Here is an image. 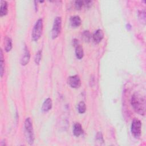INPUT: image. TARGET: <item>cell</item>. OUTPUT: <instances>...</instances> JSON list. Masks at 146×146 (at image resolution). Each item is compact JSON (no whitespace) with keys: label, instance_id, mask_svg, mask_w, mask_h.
Returning a JSON list of instances; mask_svg holds the SVG:
<instances>
[{"label":"cell","instance_id":"1","mask_svg":"<svg viewBox=\"0 0 146 146\" xmlns=\"http://www.w3.org/2000/svg\"><path fill=\"white\" fill-rule=\"evenodd\" d=\"M131 103L134 111L140 115L145 114V99L144 96L139 93H135L131 97Z\"/></svg>","mask_w":146,"mask_h":146},{"label":"cell","instance_id":"2","mask_svg":"<svg viewBox=\"0 0 146 146\" xmlns=\"http://www.w3.org/2000/svg\"><path fill=\"white\" fill-rule=\"evenodd\" d=\"M24 128L26 141L30 145H32L34 141V134L33 122L30 117H27L26 119L24 124Z\"/></svg>","mask_w":146,"mask_h":146},{"label":"cell","instance_id":"3","mask_svg":"<svg viewBox=\"0 0 146 146\" xmlns=\"http://www.w3.org/2000/svg\"><path fill=\"white\" fill-rule=\"evenodd\" d=\"M43 31V21L41 18L37 20L33 29L31 36L34 41H37L40 38Z\"/></svg>","mask_w":146,"mask_h":146},{"label":"cell","instance_id":"4","mask_svg":"<svg viewBox=\"0 0 146 146\" xmlns=\"http://www.w3.org/2000/svg\"><path fill=\"white\" fill-rule=\"evenodd\" d=\"M131 133L135 138H139L141 133V121L137 119H134L131 124Z\"/></svg>","mask_w":146,"mask_h":146},{"label":"cell","instance_id":"5","mask_svg":"<svg viewBox=\"0 0 146 146\" xmlns=\"http://www.w3.org/2000/svg\"><path fill=\"white\" fill-rule=\"evenodd\" d=\"M62 28V19L60 17H56L54 21V24L51 31V36L52 39L56 38L60 34Z\"/></svg>","mask_w":146,"mask_h":146},{"label":"cell","instance_id":"6","mask_svg":"<svg viewBox=\"0 0 146 146\" xmlns=\"http://www.w3.org/2000/svg\"><path fill=\"white\" fill-rule=\"evenodd\" d=\"M68 84L73 88H78L81 85V80L77 75L71 76L68 79Z\"/></svg>","mask_w":146,"mask_h":146},{"label":"cell","instance_id":"7","mask_svg":"<svg viewBox=\"0 0 146 146\" xmlns=\"http://www.w3.org/2000/svg\"><path fill=\"white\" fill-rule=\"evenodd\" d=\"M73 45L75 48V55L78 59H81L84 55V52L83 47L79 44L78 40L76 39L73 40Z\"/></svg>","mask_w":146,"mask_h":146},{"label":"cell","instance_id":"8","mask_svg":"<svg viewBox=\"0 0 146 146\" xmlns=\"http://www.w3.org/2000/svg\"><path fill=\"white\" fill-rule=\"evenodd\" d=\"M30 59V53L28 48L25 46L23 49V53L21 59V64L22 66L27 65Z\"/></svg>","mask_w":146,"mask_h":146},{"label":"cell","instance_id":"9","mask_svg":"<svg viewBox=\"0 0 146 146\" xmlns=\"http://www.w3.org/2000/svg\"><path fill=\"white\" fill-rule=\"evenodd\" d=\"M104 38L103 31L101 29L97 30L92 35V39L95 43H100Z\"/></svg>","mask_w":146,"mask_h":146},{"label":"cell","instance_id":"10","mask_svg":"<svg viewBox=\"0 0 146 146\" xmlns=\"http://www.w3.org/2000/svg\"><path fill=\"white\" fill-rule=\"evenodd\" d=\"M73 133L76 137H79L83 133V129L82 128V127L81 124L79 123H76L74 124L73 126Z\"/></svg>","mask_w":146,"mask_h":146},{"label":"cell","instance_id":"11","mask_svg":"<svg viewBox=\"0 0 146 146\" xmlns=\"http://www.w3.org/2000/svg\"><path fill=\"white\" fill-rule=\"evenodd\" d=\"M52 106V100L50 98H47L43 102L42 106V110L43 112H48L50 111Z\"/></svg>","mask_w":146,"mask_h":146},{"label":"cell","instance_id":"12","mask_svg":"<svg viewBox=\"0 0 146 146\" xmlns=\"http://www.w3.org/2000/svg\"><path fill=\"white\" fill-rule=\"evenodd\" d=\"M81 22L80 18L77 15L73 16L70 18L71 26L74 28L79 27L81 25Z\"/></svg>","mask_w":146,"mask_h":146},{"label":"cell","instance_id":"13","mask_svg":"<svg viewBox=\"0 0 146 146\" xmlns=\"http://www.w3.org/2000/svg\"><path fill=\"white\" fill-rule=\"evenodd\" d=\"M8 12V3L5 1H1V17H3L7 14Z\"/></svg>","mask_w":146,"mask_h":146},{"label":"cell","instance_id":"14","mask_svg":"<svg viewBox=\"0 0 146 146\" xmlns=\"http://www.w3.org/2000/svg\"><path fill=\"white\" fill-rule=\"evenodd\" d=\"M5 50L6 52H9L12 48V40L9 37H6L5 40Z\"/></svg>","mask_w":146,"mask_h":146},{"label":"cell","instance_id":"15","mask_svg":"<svg viewBox=\"0 0 146 146\" xmlns=\"http://www.w3.org/2000/svg\"><path fill=\"white\" fill-rule=\"evenodd\" d=\"M0 64H1V68H0V74L1 76L2 77L5 71V62H4V58L3 55L2 50H1L0 54Z\"/></svg>","mask_w":146,"mask_h":146},{"label":"cell","instance_id":"16","mask_svg":"<svg viewBox=\"0 0 146 146\" xmlns=\"http://www.w3.org/2000/svg\"><path fill=\"white\" fill-rule=\"evenodd\" d=\"M82 38L84 42H88L91 38V35L88 31L86 30L83 32L82 34Z\"/></svg>","mask_w":146,"mask_h":146},{"label":"cell","instance_id":"17","mask_svg":"<svg viewBox=\"0 0 146 146\" xmlns=\"http://www.w3.org/2000/svg\"><path fill=\"white\" fill-rule=\"evenodd\" d=\"M78 111L80 113H84L86 111V104L84 102H80L78 105Z\"/></svg>","mask_w":146,"mask_h":146},{"label":"cell","instance_id":"18","mask_svg":"<svg viewBox=\"0 0 146 146\" xmlns=\"http://www.w3.org/2000/svg\"><path fill=\"white\" fill-rule=\"evenodd\" d=\"M41 58H42V51L41 50H39L36 52V55L35 56V58H34L35 63L36 64H39L40 62Z\"/></svg>","mask_w":146,"mask_h":146},{"label":"cell","instance_id":"19","mask_svg":"<svg viewBox=\"0 0 146 146\" xmlns=\"http://www.w3.org/2000/svg\"><path fill=\"white\" fill-rule=\"evenodd\" d=\"M95 140H96V141L99 143L100 144L104 143V139H103V135L101 132H99L96 133V136H95Z\"/></svg>","mask_w":146,"mask_h":146},{"label":"cell","instance_id":"20","mask_svg":"<svg viewBox=\"0 0 146 146\" xmlns=\"http://www.w3.org/2000/svg\"><path fill=\"white\" fill-rule=\"evenodd\" d=\"M139 18L141 23H145V12L144 10H141L139 13Z\"/></svg>","mask_w":146,"mask_h":146},{"label":"cell","instance_id":"21","mask_svg":"<svg viewBox=\"0 0 146 146\" xmlns=\"http://www.w3.org/2000/svg\"><path fill=\"white\" fill-rule=\"evenodd\" d=\"M83 5L84 1H76L75 2V6L77 10H80Z\"/></svg>","mask_w":146,"mask_h":146},{"label":"cell","instance_id":"22","mask_svg":"<svg viewBox=\"0 0 146 146\" xmlns=\"http://www.w3.org/2000/svg\"><path fill=\"white\" fill-rule=\"evenodd\" d=\"M93 3L92 1H84V6L87 8H90L92 6V5Z\"/></svg>","mask_w":146,"mask_h":146},{"label":"cell","instance_id":"23","mask_svg":"<svg viewBox=\"0 0 146 146\" xmlns=\"http://www.w3.org/2000/svg\"><path fill=\"white\" fill-rule=\"evenodd\" d=\"M34 3H35V11H37V9H38L37 2H36V1H35Z\"/></svg>","mask_w":146,"mask_h":146}]
</instances>
